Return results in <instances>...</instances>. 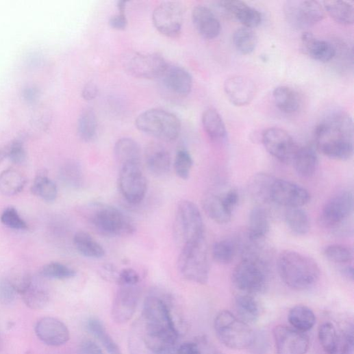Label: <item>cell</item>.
I'll list each match as a JSON object with an SVG mask.
<instances>
[{
	"label": "cell",
	"instance_id": "cell-37",
	"mask_svg": "<svg viewBox=\"0 0 354 354\" xmlns=\"http://www.w3.org/2000/svg\"><path fill=\"white\" fill-rule=\"evenodd\" d=\"M324 10L337 23L350 25L354 21V10L352 5L345 1H325Z\"/></svg>",
	"mask_w": 354,
	"mask_h": 354
},
{
	"label": "cell",
	"instance_id": "cell-55",
	"mask_svg": "<svg viewBox=\"0 0 354 354\" xmlns=\"http://www.w3.org/2000/svg\"><path fill=\"white\" fill-rule=\"evenodd\" d=\"M175 354H203V352L197 339L196 341L184 342L177 346Z\"/></svg>",
	"mask_w": 354,
	"mask_h": 354
},
{
	"label": "cell",
	"instance_id": "cell-14",
	"mask_svg": "<svg viewBox=\"0 0 354 354\" xmlns=\"http://www.w3.org/2000/svg\"><path fill=\"white\" fill-rule=\"evenodd\" d=\"M353 210V197L350 191H341L333 195L323 206L320 222L326 229H333L349 218Z\"/></svg>",
	"mask_w": 354,
	"mask_h": 354
},
{
	"label": "cell",
	"instance_id": "cell-34",
	"mask_svg": "<svg viewBox=\"0 0 354 354\" xmlns=\"http://www.w3.org/2000/svg\"><path fill=\"white\" fill-rule=\"evenodd\" d=\"M288 320L292 327L303 333L310 331L316 323L314 312L302 305H296L290 309Z\"/></svg>",
	"mask_w": 354,
	"mask_h": 354
},
{
	"label": "cell",
	"instance_id": "cell-46",
	"mask_svg": "<svg viewBox=\"0 0 354 354\" xmlns=\"http://www.w3.org/2000/svg\"><path fill=\"white\" fill-rule=\"evenodd\" d=\"M237 252L236 244L231 240H221L215 243L212 249L214 260L222 264H229L235 258Z\"/></svg>",
	"mask_w": 354,
	"mask_h": 354
},
{
	"label": "cell",
	"instance_id": "cell-11",
	"mask_svg": "<svg viewBox=\"0 0 354 354\" xmlns=\"http://www.w3.org/2000/svg\"><path fill=\"white\" fill-rule=\"evenodd\" d=\"M262 143L267 152L282 163H292L299 149L293 137L285 129L270 127L262 134Z\"/></svg>",
	"mask_w": 354,
	"mask_h": 354
},
{
	"label": "cell",
	"instance_id": "cell-20",
	"mask_svg": "<svg viewBox=\"0 0 354 354\" xmlns=\"http://www.w3.org/2000/svg\"><path fill=\"white\" fill-rule=\"evenodd\" d=\"M35 332L43 343L52 346H62L70 338L67 327L60 320L52 317L40 319L35 326Z\"/></svg>",
	"mask_w": 354,
	"mask_h": 354
},
{
	"label": "cell",
	"instance_id": "cell-54",
	"mask_svg": "<svg viewBox=\"0 0 354 354\" xmlns=\"http://www.w3.org/2000/svg\"><path fill=\"white\" fill-rule=\"evenodd\" d=\"M140 281V276L132 268H124L118 274L116 283L118 286H138Z\"/></svg>",
	"mask_w": 354,
	"mask_h": 354
},
{
	"label": "cell",
	"instance_id": "cell-3",
	"mask_svg": "<svg viewBox=\"0 0 354 354\" xmlns=\"http://www.w3.org/2000/svg\"><path fill=\"white\" fill-rule=\"evenodd\" d=\"M177 348L176 342L154 330L141 317L129 331V354H175Z\"/></svg>",
	"mask_w": 354,
	"mask_h": 354
},
{
	"label": "cell",
	"instance_id": "cell-29",
	"mask_svg": "<svg viewBox=\"0 0 354 354\" xmlns=\"http://www.w3.org/2000/svg\"><path fill=\"white\" fill-rule=\"evenodd\" d=\"M202 124L208 137L216 142L225 140L227 135L225 123L214 108L206 110L202 115Z\"/></svg>",
	"mask_w": 354,
	"mask_h": 354
},
{
	"label": "cell",
	"instance_id": "cell-58",
	"mask_svg": "<svg viewBox=\"0 0 354 354\" xmlns=\"http://www.w3.org/2000/svg\"><path fill=\"white\" fill-rule=\"evenodd\" d=\"M110 27L116 30H125L127 26L128 21L125 14H118L112 16L109 21Z\"/></svg>",
	"mask_w": 354,
	"mask_h": 354
},
{
	"label": "cell",
	"instance_id": "cell-48",
	"mask_svg": "<svg viewBox=\"0 0 354 354\" xmlns=\"http://www.w3.org/2000/svg\"><path fill=\"white\" fill-rule=\"evenodd\" d=\"M41 275L47 278L66 279L77 275L76 270L60 262H51L41 269Z\"/></svg>",
	"mask_w": 354,
	"mask_h": 354
},
{
	"label": "cell",
	"instance_id": "cell-23",
	"mask_svg": "<svg viewBox=\"0 0 354 354\" xmlns=\"http://www.w3.org/2000/svg\"><path fill=\"white\" fill-rule=\"evenodd\" d=\"M161 78H162L166 87L179 96L186 97L192 90V77L182 67L168 64Z\"/></svg>",
	"mask_w": 354,
	"mask_h": 354
},
{
	"label": "cell",
	"instance_id": "cell-63",
	"mask_svg": "<svg viewBox=\"0 0 354 354\" xmlns=\"http://www.w3.org/2000/svg\"><path fill=\"white\" fill-rule=\"evenodd\" d=\"M127 2L118 1L117 3V8L120 14H125Z\"/></svg>",
	"mask_w": 354,
	"mask_h": 354
},
{
	"label": "cell",
	"instance_id": "cell-44",
	"mask_svg": "<svg viewBox=\"0 0 354 354\" xmlns=\"http://www.w3.org/2000/svg\"><path fill=\"white\" fill-rule=\"evenodd\" d=\"M318 339L327 354H337L339 333L330 322L322 324L318 329Z\"/></svg>",
	"mask_w": 354,
	"mask_h": 354
},
{
	"label": "cell",
	"instance_id": "cell-25",
	"mask_svg": "<svg viewBox=\"0 0 354 354\" xmlns=\"http://www.w3.org/2000/svg\"><path fill=\"white\" fill-rule=\"evenodd\" d=\"M301 43L304 53L315 60L326 63L334 58L336 49L333 44L318 39L312 33L305 32Z\"/></svg>",
	"mask_w": 354,
	"mask_h": 354
},
{
	"label": "cell",
	"instance_id": "cell-8",
	"mask_svg": "<svg viewBox=\"0 0 354 354\" xmlns=\"http://www.w3.org/2000/svg\"><path fill=\"white\" fill-rule=\"evenodd\" d=\"M135 125L140 131L166 142L176 140L181 131L179 119L173 113L162 109H151L140 114Z\"/></svg>",
	"mask_w": 354,
	"mask_h": 354
},
{
	"label": "cell",
	"instance_id": "cell-17",
	"mask_svg": "<svg viewBox=\"0 0 354 354\" xmlns=\"http://www.w3.org/2000/svg\"><path fill=\"white\" fill-rule=\"evenodd\" d=\"M184 22L181 5L176 2H165L160 5L153 14V23L162 34L170 38L181 32Z\"/></svg>",
	"mask_w": 354,
	"mask_h": 354
},
{
	"label": "cell",
	"instance_id": "cell-9",
	"mask_svg": "<svg viewBox=\"0 0 354 354\" xmlns=\"http://www.w3.org/2000/svg\"><path fill=\"white\" fill-rule=\"evenodd\" d=\"M175 236L183 246L205 240L204 224L197 205L188 200L179 203L175 220Z\"/></svg>",
	"mask_w": 354,
	"mask_h": 354
},
{
	"label": "cell",
	"instance_id": "cell-22",
	"mask_svg": "<svg viewBox=\"0 0 354 354\" xmlns=\"http://www.w3.org/2000/svg\"><path fill=\"white\" fill-rule=\"evenodd\" d=\"M192 22L199 34L205 39H214L221 32L219 20L214 12L205 7L198 6L194 9Z\"/></svg>",
	"mask_w": 354,
	"mask_h": 354
},
{
	"label": "cell",
	"instance_id": "cell-1",
	"mask_svg": "<svg viewBox=\"0 0 354 354\" xmlns=\"http://www.w3.org/2000/svg\"><path fill=\"white\" fill-rule=\"evenodd\" d=\"M314 138L318 150L330 159L345 161L353 155V124L346 114L324 120L316 127Z\"/></svg>",
	"mask_w": 354,
	"mask_h": 354
},
{
	"label": "cell",
	"instance_id": "cell-2",
	"mask_svg": "<svg viewBox=\"0 0 354 354\" xmlns=\"http://www.w3.org/2000/svg\"><path fill=\"white\" fill-rule=\"evenodd\" d=\"M277 265L281 280L294 290L305 291L312 288L320 276L318 263L313 258L297 251L281 252Z\"/></svg>",
	"mask_w": 354,
	"mask_h": 354
},
{
	"label": "cell",
	"instance_id": "cell-13",
	"mask_svg": "<svg viewBox=\"0 0 354 354\" xmlns=\"http://www.w3.org/2000/svg\"><path fill=\"white\" fill-rule=\"evenodd\" d=\"M288 23L294 28L303 29L321 22L325 18L324 8L317 1H289L285 6Z\"/></svg>",
	"mask_w": 354,
	"mask_h": 354
},
{
	"label": "cell",
	"instance_id": "cell-28",
	"mask_svg": "<svg viewBox=\"0 0 354 354\" xmlns=\"http://www.w3.org/2000/svg\"><path fill=\"white\" fill-rule=\"evenodd\" d=\"M114 151L116 160L121 167L126 165H140V149L132 138L119 139L115 144Z\"/></svg>",
	"mask_w": 354,
	"mask_h": 354
},
{
	"label": "cell",
	"instance_id": "cell-56",
	"mask_svg": "<svg viewBox=\"0 0 354 354\" xmlns=\"http://www.w3.org/2000/svg\"><path fill=\"white\" fill-rule=\"evenodd\" d=\"M222 197L223 201L227 210L233 214L234 209L239 201V194L235 190H231Z\"/></svg>",
	"mask_w": 354,
	"mask_h": 354
},
{
	"label": "cell",
	"instance_id": "cell-24",
	"mask_svg": "<svg viewBox=\"0 0 354 354\" xmlns=\"http://www.w3.org/2000/svg\"><path fill=\"white\" fill-rule=\"evenodd\" d=\"M229 14L241 23L244 27L253 29L258 27L262 20L261 14L240 0H225L220 3Z\"/></svg>",
	"mask_w": 354,
	"mask_h": 354
},
{
	"label": "cell",
	"instance_id": "cell-49",
	"mask_svg": "<svg viewBox=\"0 0 354 354\" xmlns=\"http://www.w3.org/2000/svg\"><path fill=\"white\" fill-rule=\"evenodd\" d=\"M193 160L190 154L186 150H179L176 155L174 168L177 176L184 180H187L193 166Z\"/></svg>",
	"mask_w": 354,
	"mask_h": 354
},
{
	"label": "cell",
	"instance_id": "cell-60",
	"mask_svg": "<svg viewBox=\"0 0 354 354\" xmlns=\"http://www.w3.org/2000/svg\"><path fill=\"white\" fill-rule=\"evenodd\" d=\"M198 340L201 346L203 354H223L218 351L214 346L210 344L206 338L201 337Z\"/></svg>",
	"mask_w": 354,
	"mask_h": 354
},
{
	"label": "cell",
	"instance_id": "cell-57",
	"mask_svg": "<svg viewBox=\"0 0 354 354\" xmlns=\"http://www.w3.org/2000/svg\"><path fill=\"white\" fill-rule=\"evenodd\" d=\"M78 353L79 354H104L99 345L90 340H86L81 343Z\"/></svg>",
	"mask_w": 354,
	"mask_h": 354
},
{
	"label": "cell",
	"instance_id": "cell-64",
	"mask_svg": "<svg viewBox=\"0 0 354 354\" xmlns=\"http://www.w3.org/2000/svg\"><path fill=\"white\" fill-rule=\"evenodd\" d=\"M6 157H8L7 147L0 148V164L2 163Z\"/></svg>",
	"mask_w": 354,
	"mask_h": 354
},
{
	"label": "cell",
	"instance_id": "cell-18",
	"mask_svg": "<svg viewBox=\"0 0 354 354\" xmlns=\"http://www.w3.org/2000/svg\"><path fill=\"white\" fill-rule=\"evenodd\" d=\"M140 297L138 286H119L112 307V320L123 325L134 316Z\"/></svg>",
	"mask_w": 354,
	"mask_h": 354
},
{
	"label": "cell",
	"instance_id": "cell-53",
	"mask_svg": "<svg viewBox=\"0 0 354 354\" xmlns=\"http://www.w3.org/2000/svg\"><path fill=\"white\" fill-rule=\"evenodd\" d=\"M8 157L16 164H23L26 161V152L22 141L16 140L7 147Z\"/></svg>",
	"mask_w": 354,
	"mask_h": 354
},
{
	"label": "cell",
	"instance_id": "cell-42",
	"mask_svg": "<svg viewBox=\"0 0 354 354\" xmlns=\"http://www.w3.org/2000/svg\"><path fill=\"white\" fill-rule=\"evenodd\" d=\"M87 328L101 342L109 354H122L120 347L108 332L101 321L97 318H90L88 321Z\"/></svg>",
	"mask_w": 354,
	"mask_h": 354
},
{
	"label": "cell",
	"instance_id": "cell-31",
	"mask_svg": "<svg viewBox=\"0 0 354 354\" xmlns=\"http://www.w3.org/2000/svg\"><path fill=\"white\" fill-rule=\"evenodd\" d=\"M292 163L300 176L309 178L312 177L317 170L318 158L313 148L300 147Z\"/></svg>",
	"mask_w": 354,
	"mask_h": 354
},
{
	"label": "cell",
	"instance_id": "cell-30",
	"mask_svg": "<svg viewBox=\"0 0 354 354\" xmlns=\"http://www.w3.org/2000/svg\"><path fill=\"white\" fill-rule=\"evenodd\" d=\"M202 206L206 216L219 225H226L231 220L233 214L225 206L221 196H206L203 200Z\"/></svg>",
	"mask_w": 354,
	"mask_h": 354
},
{
	"label": "cell",
	"instance_id": "cell-21",
	"mask_svg": "<svg viewBox=\"0 0 354 354\" xmlns=\"http://www.w3.org/2000/svg\"><path fill=\"white\" fill-rule=\"evenodd\" d=\"M224 88L229 101L238 107L250 104L256 94L253 81L244 76H233L229 78L225 83Z\"/></svg>",
	"mask_w": 354,
	"mask_h": 354
},
{
	"label": "cell",
	"instance_id": "cell-38",
	"mask_svg": "<svg viewBox=\"0 0 354 354\" xmlns=\"http://www.w3.org/2000/svg\"><path fill=\"white\" fill-rule=\"evenodd\" d=\"M275 179L274 177L266 173L255 175L251 179L249 186L252 197L262 203L271 201V188Z\"/></svg>",
	"mask_w": 354,
	"mask_h": 354
},
{
	"label": "cell",
	"instance_id": "cell-47",
	"mask_svg": "<svg viewBox=\"0 0 354 354\" xmlns=\"http://www.w3.org/2000/svg\"><path fill=\"white\" fill-rule=\"evenodd\" d=\"M323 253L328 260L336 264H349L353 259V249L342 244L327 246Z\"/></svg>",
	"mask_w": 354,
	"mask_h": 354
},
{
	"label": "cell",
	"instance_id": "cell-62",
	"mask_svg": "<svg viewBox=\"0 0 354 354\" xmlns=\"http://www.w3.org/2000/svg\"><path fill=\"white\" fill-rule=\"evenodd\" d=\"M27 99H34L36 96V91L32 88H28L26 89L24 94Z\"/></svg>",
	"mask_w": 354,
	"mask_h": 354
},
{
	"label": "cell",
	"instance_id": "cell-61",
	"mask_svg": "<svg viewBox=\"0 0 354 354\" xmlns=\"http://www.w3.org/2000/svg\"><path fill=\"white\" fill-rule=\"evenodd\" d=\"M341 273L347 279L353 280V267L352 266H346L341 270Z\"/></svg>",
	"mask_w": 354,
	"mask_h": 354
},
{
	"label": "cell",
	"instance_id": "cell-5",
	"mask_svg": "<svg viewBox=\"0 0 354 354\" xmlns=\"http://www.w3.org/2000/svg\"><path fill=\"white\" fill-rule=\"evenodd\" d=\"M234 286L242 294L264 292L268 284V268L258 255H244L232 273Z\"/></svg>",
	"mask_w": 354,
	"mask_h": 354
},
{
	"label": "cell",
	"instance_id": "cell-32",
	"mask_svg": "<svg viewBox=\"0 0 354 354\" xmlns=\"http://www.w3.org/2000/svg\"><path fill=\"white\" fill-rule=\"evenodd\" d=\"M238 317L250 325L256 323L260 316L258 302L253 295L242 294L236 296L235 300Z\"/></svg>",
	"mask_w": 354,
	"mask_h": 354
},
{
	"label": "cell",
	"instance_id": "cell-33",
	"mask_svg": "<svg viewBox=\"0 0 354 354\" xmlns=\"http://www.w3.org/2000/svg\"><path fill=\"white\" fill-rule=\"evenodd\" d=\"M276 107L286 114H293L300 108L301 100L299 94L292 88L280 86L275 88L273 93Z\"/></svg>",
	"mask_w": 354,
	"mask_h": 354
},
{
	"label": "cell",
	"instance_id": "cell-43",
	"mask_svg": "<svg viewBox=\"0 0 354 354\" xmlns=\"http://www.w3.org/2000/svg\"><path fill=\"white\" fill-rule=\"evenodd\" d=\"M233 40L236 49L244 55L253 53L258 42L257 36L253 29L244 27L235 31Z\"/></svg>",
	"mask_w": 354,
	"mask_h": 354
},
{
	"label": "cell",
	"instance_id": "cell-12",
	"mask_svg": "<svg viewBox=\"0 0 354 354\" xmlns=\"http://www.w3.org/2000/svg\"><path fill=\"white\" fill-rule=\"evenodd\" d=\"M118 186L125 199L131 204L142 201L147 193V179L140 165L121 166L118 177Z\"/></svg>",
	"mask_w": 354,
	"mask_h": 354
},
{
	"label": "cell",
	"instance_id": "cell-45",
	"mask_svg": "<svg viewBox=\"0 0 354 354\" xmlns=\"http://www.w3.org/2000/svg\"><path fill=\"white\" fill-rule=\"evenodd\" d=\"M97 118L92 109L85 110L79 116L78 133L85 142H90L96 136L97 131Z\"/></svg>",
	"mask_w": 354,
	"mask_h": 354
},
{
	"label": "cell",
	"instance_id": "cell-16",
	"mask_svg": "<svg viewBox=\"0 0 354 354\" xmlns=\"http://www.w3.org/2000/svg\"><path fill=\"white\" fill-rule=\"evenodd\" d=\"M273 335L277 354H306L309 351L308 336L292 327L276 326Z\"/></svg>",
	"mask_w": 354,
	"mask_h": 354
},
{
	"label": "cell",
	"instance_id": "cell-52",
	"mask_svg": "<svg viewBox=\"0 0 354 354\" xmlns=\"http://www.w3.org/2000/svg\"><path fill=\"white\" fill-rule=\"evenodd\" d=\"M17 294L12 280L0 279V303L5 305H12L15 301Z\"/></svg>",
	"mask_w": 354,
	"mask_h": 354
},
{
	"label": "cell",
	"instance_id": "cell-59",
	"mask_svg": "<svg viewBox=\"0 0 354 354\" xmlns=\"http://www.w3.org/2000/svg\"><path fill=\"white\" fill-rule=\"evenodd\" d=\"M99 94V89L93 83L86 85L82 91V97L86 101H93Z\"/></svg>",
	"mask_w": 354,
	"mask_h": 354
},
{
	"label": "cell",
	"instance_id": "cell-41",
	"mask_svg": "<svg viewBox=\"0 0 354 354\" xmlns=\"http://www.w3.org/2000/svg\"><path fill=\"white\" fill-rule=\"evenodd\" d=\"M59 177L60 181L69 188H80L84 184L81 166L75 161L64 163L60 169Z\"/></svg>",
	"mask_w": 354,
	"mask_h": 354
},
{
	"label": "cell",
	"instance_id": "cell-19",
	"mask_svg": "<svg viewBox=\"0 0 354 354\" xmlns=\"http://www.w3.org/2000/svg\"><path fill=\"white\" fill-rule=\"evenodd\" d=\"M16 288L25 305L31 309H42L49 303V296L47 290L41 282L30 275L21 276Z\"/></svg>",
	"mask_w": 354,
	"mask_h": 354
},
{
	"label": "cell",
	"instance_id": "cell-27",
	"mask_svg": "<svg viewBox=\"0 0 354 354\" xmlns=\"http://www.w3.org/2000/svg\"><path fill=\"white\" fill-rule=\"evenodd\" d=\"M269 230L270 223L266 211L260 206L253 207L249 214L248 239L258 242L266 237Z\"/></svg>",
	"mask_w": 354,
	"mask_h": 354
},
{
	"label": "cell",
	"instance_id": "cell-40",
	"mask_svg": "<svg viewBox=\"0 0 354 354\" xmlns=\"http://www.w3.org/2000/svg\"><path fill=\"white\" fill-rule=\"evenodd\" d=\"M31 192L46 201H53L58 196V188L51 180L45 170H41L36 175L31 186Z\"/></svg>",
	"mask_w": 354,
	"mask_h": 354
},
{
	"label": "cell",
	"instance_id": "cell-6",
	"mask_svg": "<svg viewBox=\"0 0 354 354\" xmlns=\"http://www.w3.org/2000/svg\"><path fill=\"white\" fill-rule=\"evenodd\" d=\"M214 328L220 341L232 349L250 348L255 338V333L249 325L227 310L218 314Z\"/></svg>",
	"mask_w": 354,
	"mask_h": 354
},
{
	"label": "cell",
	"instance_id": "cell-51",
	"mask_svg": "<svg viewBox=\"0 0 354 354\" xmlns=\"http://www.w3.org/2000/svg\"><path fill=\"white\" fill-rule=\"evenodd\" d=\"M354 336L353 325H348L339 333L337 354H352L353 351Z\"/></svg>",
	"mask_w": 354,
	"mask_h": 354
},
{
	"label": "cell",
	"instance_id": "cell-10",
	"mask_svg": "<svg viewBox=\"0 0 354 354\" xmlns=\"http://www.w3.org/2000/svg\"><path fill=\"white\" fill-rule=\"evenodd\" d=\"M168 63L165 59L155 53H133L123 61L126 73L129 75L142 79L161 78Z\"/></svg>",
	"mask_w": 354,
	"mask_h": 354
},
{
	"label": "cell",
	"instance_id": "cell-15",
	"mask_svg": "<svg viewBox=\"0 0 354 354\" xmlns=\"http://www.w3.org/2000/svg\"><path fill=\"white\" fill-rule=\"evenodd\" d=\"M271 201L288 208L301 207L311 200V194L304 187L285 179H275L270 192Z\"/></svg>",
	"mask_w": 354,
	"mask_h": 354
},
{
	"label": "cell",
	"instance_id": "cell-4",
	"mask_svg": "<svg viewBox=\"0 0 354 354\" xmlns=\"http://www.w3.org/2000/svg\"><path fill=\"white\" fill-rule=\"evenodd\" d=\"M88 220L99 233L108 237L129 236L136 231L134 223L123 212L103 203L90 207Z\"/></svg>",
	"mask_w": 354,
	"mask_h": 354
},
{
	"label": "cell",
	"instance_id": "cell-50",
	"mask_svg": "<svg viewBox=\"0 0 354 354\" xmlns=\"http://www.w3.org/2000/svg\"><path fill=\"white\" fill-rule=\"evenodd\" d=\"M2 223L6 227L18 231H24L28 229L27 223L18 214V210L14 207L6 208L0 218Z\"/></svg>",
	"mask_w": 354,
	"mask_h": 354
},
{
	"label": "cell",
	"instance_id": "cell-26",
	"mask_svg": "<svg viewBox=\"0 0 354 354\" xmlns=\"http://www.w3.org/2000/svg\"><path fill=\"white\" fill-rule=\"evenodd\" d=\"M145 161L149 171L157 177H162L170 170V155L160 144L152 143L147 147Z\"/></svg>",
	"mask_w": 354,
	"mask_h": 354
},
{
	"label": "cell",
	"instance_id": "cell-7",
	"mask_svg": "<svg viewBox=\"0 0 354 354\" xmlns=\"http://www.w3.org/2000/svg\"><path fill=\"white\" fill-rule=\"evenodd\" d=\"M177 266L184 278L197 284L205 285L209 279L210 265L205 240L183 246Z\"/></svg>",
	"mask_w": 354,
	"mask_h": 354
},
{
	"label": "cell",
	"instance_id": "cell-35",
	"mask_svg": "<svg viewBox=\"0 0 354 354\" xmlns=\"http://www.w3.org/2000/svg\"><path fill=\"white\" fill-rule=\"evenodd\" d=\"M27 183L25 177L19 171L10 168L0 175V192L12 197L23 191Z\"/></svg>",
	"mask_w": 354,
	"mask_h": 354
},
{
	"label": "cell",
	"instance_id": "cell-39",
	"mask_svg": "<svg viewBox=\"0 0 354 354\" xmlns=\"http://www.w3.org/2000/svg\"><path fill=\"white\" fill-rule=\"evenodd\" d=\"M285 219L292 232L297 236H305L310 230V220L307 212L301 207L288 208Z\"/></svg>",
	"mask_w": 354,
	"mask_h": 354
},
{
	"label": "cell",
	"instance_id": "cell-36",
	"mask_svg": "<svg viewBox=\"0 0 354 354\" xmlns=\"http://www.w3.org/2000/svg\"><path fill=\"white\" fill-rule=\"evenodd\" d=\"M74 244L77 250L85 257L100 259L105 255L104 248L87 232H77L74 238Z\"/></svg>",
	"mask_w": 354,
	"mask_h": 354
}]
</instances>
